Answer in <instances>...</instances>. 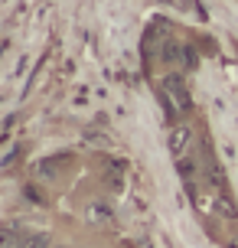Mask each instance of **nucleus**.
Here are the masks:
<instances>
[{"label": "nucleus", "instance_id": "f257e3e1", "mask_svg": "<svg viewBox=\"0 0 238 248\" xmlns=\"http://www.w3.org/2000/svg\"><path fill=\"white\" fill-rule=\"evenodd\" d=\"M186 140H189V131H186V127L173 131V134H170V147H173V154H183V150H186Z\"/></svg>", "mask_w": 238, "mask_h": 248}, {"label": "nucleus", "instance_id": "f03ea898", "mask_svg": "<svg viewBox=\"0 0 238 248\" xmlns=\"http://www.w3.org/2000/svg\"><path fill=\"white\" fill-rule=\"evenodd\" d=\"M13 245V232H0V248H10Z\"/></svg>", "mask_w": 238, "mask_h": 248}]
</instances>
